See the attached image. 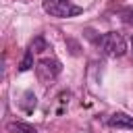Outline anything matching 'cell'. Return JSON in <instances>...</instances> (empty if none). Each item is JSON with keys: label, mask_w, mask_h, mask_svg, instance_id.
<instances>
[{"label": "cell", "mask_w": 133, "mask_h": 133, "mask_svg": "<svg viewBox=\"0 0 133 133\" xmlns=\"http://www.w3.org/2000/svg\"><path fill=\"white\" fill-rule=\"evenodd\" d=\"M42 6L50 17H56V19H69V17H77L83 12L81 6L69 0H42Z\"/></svg>", "instance_id": "1"}, {"label": "cell", "mask_w": 133, "mask_h": 133, "mask_svg": "<svg viewBox=\"0 0 133 133\" xmlns=\"http://www.w3.org/2000/svg\"><path fill=\"white\" fill-rule=\"evenodd\" d=\"M98 46L102 48V52H104L106 56H112V58L123 56V54H125V50H127L125 37H123L121 33H116V31H108V33L100 35Z\"/></svg>", "instance_id": "2"}, {"label": "cell", "mask_w": 133, "mask_h": 133, "mask_svg": "<svg viewBox=\"0 0 133 133\" xmlns=\"http://www.w3.org/2000/svg\"><path fill=\"white\" fill-rule=\"evenodd\" d=\"M60 71H62L60 62H58V60H54V58H44V60H39V62H37V66H35V73H37L39 81H44V83L54 81V79L60 75Z\"/></svg>", "instance_id": "3"}, {"label": "cell", "mask_w": 133, "mask_h": 133, "mask_svg": "<svg viewBox=\"0 0 133 133\" xmlns=\"http://www.w3.org/2000/svg\"><path fill=\"white\" fill-rule=\"evenodd\" d=\"M108 125L114 127V129H129V131H133V116H129L125 112H114L108 118Z\"/></svg>", "instance_id": "4"}, {"label": "cell", "mask_w": 133, "mask_h": 133, "mask_svg": "<svg viewBox=\"0 0 133 133\" xmlns=\"http://www.w3.org/2000/svg\"><path fill=\"white\" fill-rule=\"evenodd\" d=\"M8 129L15 131V133H37V129H35L33 125H29V123H21V121H17V123H8Z\"/></svg>", "instance_id": "5"}, {"label": "cell", "mask_w": 133, "mask_h": 133, "mask_svg": "<svg viewBox=\"0 0 133 133\" xmlns=\"http://www.w3.org/2000/svg\"><path fill=\"white\" fill-rule=\"evenodd\" d=\"M21 106L25 108V112H31V110L35 108V94H33V91H25Z\"/></svg>", "instance_id": "6"}, {"label": "cell", "mask_w": 133, "mask_h": 133, "mask_svg": "<svg viewBox=\"0 0 133 133\" xmlns=\"http://www.w3.org/2000/svg\"><path fill=\"white\" fill-rule=\"evenodd\" d=\"M33 66V52L31 50H27L25 52V56H23V60H21V64H19V71L21 73H25V71H29Z\"/></svg>", "instance_id": "7"}, {"label": "cell", "mask_w": 133, "mask_h": 133, "mask_svg": "<svg viewBox=\"0 0 133 133\" xmlns=\"http://www.w3.org/2000/svg\"><path fill=\"white\" fill-rule=\"evenodd\" d=\"M29 50H31V52H42V50H48V44H46V39L39 35V37H35V39L31 42Z\"/></svg>", "instance_id": "8"}, {"label": "cell", "mask_w": 133, "mask_h": 133, "mask_svg": "<svg viewBox=\"0 0 133 133\" xmlns=\"http://www.w3.org/2000/svg\"><path fill=\"white\" fill-rule=\"evenodd\" d=\"M121 19H123V23H125V25H131V27H133V6L125 8V10L121 12Z\"/></svg>", "instance_id": "9"}, {"label": "cell", "mask_w": 133, "mask_h": 133, "mask_svg": "<svg viewBox=\"0 0 133 133\" xmlns=\"http://www.w3.org/2000/svg\"><path fill=\"white\" fill-rule=\"evenodd\" d=\"M131 54H133V35H131Z\"/></svg>", "instance_id": "10"}]
</instances>
